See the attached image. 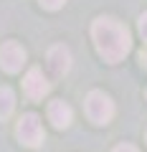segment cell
<instances>
[{
	"instance_id": "ba28073f",
	"label": "cell",
	"mask_w": 147,
	"mask_h": 152,
	"mask_svg": "<svg viewBox=\"0 0 147 152\" xmlns=\"http://www.w3.org/2000/svg\"><path fill=\"white\" fill-rule=\"evenodd\" d=\"M15 109V94L10 86H0V122H5Z\"/></svg>"
},
{
	"instance_id": "52a82bcc",
	"label": "cell",
	"mask_w": 147,
	"mask_h": 152,
	"mask_svg": "<svg viewBox=\"0 0 147 152\" xmlns=\"http://www.w3.org/2000/svg\"><path fill=\"white\" fill-rule=\"evenodd\" d=\"M48 119L53 122L56 129H66V127L71 124V119H74V112H71V107L64 99H53V102L48 104Z\"/></svg>"
},
{
	"instance_id": "6da1fadb",
	"label": "cell",
	"mask_w": 147,
	"mask_h": 152,
	"mask_svg": "<svg viewBox=\"0 0 147 152\" xmlns=\"http://www.w3.org/2000/svg\"><path fill=\"white\" fill-rule=\"evenodd\" d=\"M91 38H94L99 56L107 64H117L132 51L129 31L114 18H97L91 26Z\"/></svg>"
},
{
	"instance_id": "8992f818",
	"label": "cell",
	"mask_w": 147,
	"mask_h": 152,
	"mask_svg": "<svg viewBox=\"0 0 147 152\" xmlns=\"http://www.w3.org/2000/svg\"><path fill=\"white\" fill-rule=\"evenodd\" d=\"M46 61H48V69L53 71L56 76L69 74V69H71V53H69V48H66V46H61V43L53 46V48H48Z\"/></svg>"
},
{
	"instance_id": "8fae6325",
	"label": "cell",
	"mask_w": 147,
	"mask_h": 152,
	"mask_svg": "<svg viewBox=\"0 0 147 152\" xmlns=\"http://www.w3.org/2000/svg\"><path fill=\"white\" fill-rule=\"evenodd\" d=\"M114 152H140V150H137L135 145H117Z\"/></svg>"
},
{
	"instance_id": "7a4b0ae2",
	"label": "cell",
	"mask_w": 147,
	"mask_h": 152,
	"mask_svg": "<svg viewBox=\"0 0 147 152\" xmlns=\"http://www.w3.org/2000/svg\"><path fill=\"white\" fill-rule=\"evenodd\" d=\"M15 134L26 147H41L46 140V132H43V124H41L38 114H23L18 119Z\"/></svg>"
},
{
	"instance_id": "277c9868",
	"label": "cell",
	"mask_w": 147,
	"mask_h": 152,
	"mask_svg": "<svg viewBox=\"0 0 147 152\" xmlns=\"http://www.w3.org/2000/svg\"><path fill=\"white\" fill-rule=\"evenodd\" d=\"M26 64V48L18 41H5L0 46V69L8 74H18Z\"/></svg>"
},
{
	"instance_id": "3957f363",
	"label": "cell",
	"mask_w": 147,
	"mask_h": 152,
	"mask_svg": "<svg viewBox=\"0 0 147 152\" xmlns=\"http://www.w3.org/2000/svg\"><path fill=\"white\" fill-rule=\"evenodd\" d=\"M86 117L94 124H109V119L114 117V102L104 91H89L86 96Z\"/></svg>"
},
{
	"instance_id": "9c48e42d",
	"label": "cell",
	"mask_w": 147,
	"mask_h": 152,
	"mask_svg": "<svg viewBox=\"0 0 147 152\" xmlns=\"http://www.w3.org/2000/svg\"><path fill=\"white\" fill-rule=\"evenodd\" d=\"M38 3L46 8V10H59V8L66 3V0H38Z\"/></svg>"
},
{
	"instance_id": "5b68a950",
	"label": "cell",
	"mask_w": 147,
	"mask_h": 152,
	"mask_svg": "<svg viewBox=\"0 0 147 152\" xmlns=\"http://www.w3.org/2000/svg\"><path fill=\"white\" fill-rule=\"evenodd\" d=\"M23 89H26L28 99H33V102H38V99H43L46 94H48L51 84L46 81L43 71H41L38 66H33V69H31V71L26 74V79H23Z\"/></svg>"
},
{
	"instance_id": "30bf717a",
	"label": "cell",
	"mask_w": 147,
	"mask_h": 152,
	"mask_svg": "<svg viewBox=\"0 0 147 152\" xmlns=\"http://www.w3.org/2000/svg\"><path fill=\"white\" fill-rule=\"evenodd\" d=\"M137 28H140V36H142V38L147 41V13H145L142 18H140V23H137Z\"/></svg>"
}]
</instances>
